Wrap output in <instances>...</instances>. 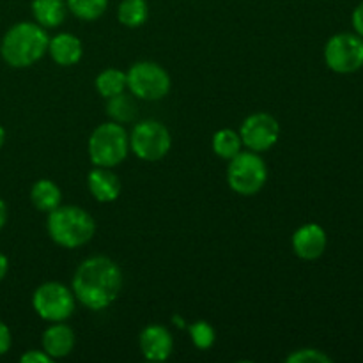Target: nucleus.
Here are the masks:
<instances>
[{
  "instance_id": "6ab92c4d",
  "label": "nucleus",
  "mask_w": 363,
  "mask_h": 363,
  "mask_svg": "<svg viewBox=\"0 0 363 363\" xmlns=\"http://www.w3.org/2000/svg\"><path fill=\"white\" fill-rule=\"evenodd\" d=\"M126 87V73L121 69H116V67H108V69L101 71V73L98 74V78H96V89H98L99 94L106 99L124 92Z\"/></svg>"
},
{
  "instance_id": "1a4fd4ad",
  "label": "nucleus",
  "mask_w": 363,
  "mask_h": 363,
  "mask_svg": "<svg viewBox=\"0 0 363 363\" xmlns=\"http://www.w3.org/2000/svg\"><path fill=\"white\" fill-rule=\"evenodd\" d=\"M326 66L340 74H350L363 67V38L358 34H337L325 46Z\"/></svg>"
},
{
  "instance_id": "b1692460",
  "label": "nucleus",
  "mask_w": 363,
  "mask_h": 363,
  "mask_svg": "<svg viewBox=\"0 0 363 363\" xmlns=\"http://www.w3.org/2000/svg\"><path fill=\"white\" fill-rule=\"evenodd\" d=\"M287 363H330L332 358L318 350H298L286 358Z\"/></svg>"
},
{
  "instance_id": "0eeeda50",
  "label": "nucleus",
  "mask_w": 363,
  "mask_h": 363,
  "mask_svg": "<svg viewBox=\"0 0 363 363\" xmlns=\"http://www.w3.org/2000/svg\"><path fill=\"white\" fill-rule=\"evenodd\" d=\"M35 314L48 323H62L74 312V294L59 282H46L32 296Z\"/></svg>"
},
{
  "instance_id": "c85d7f7f",
  "label": "nucleus",
  "mask_w": 363,
  "mask_h": 363,
  "mask_svg": "<svg viewBox=\"0 0 363 363\" xmlns=\"http://www.w3.org/2000/svg\"><path fill=\"white\" fill-rule=\"evenodd\" d=\"M6 222H7V206H6V202L0 199V230L4 229Z\"/></svg>"
},
{
  "instance_id": "412c9836",
  "label": "nucleus",
  "mask_w": 363,
  "mask_h": 363,
  "mask_svg": "<svg viewBox=\"0 0 363 363\" xmlns=\"http://www.w3.org/2000/svg\"><path fill=\"white\" fill-rule=\"evenodd\" d=\"M106 113H108V117H112V121H116L119 124L131 123L135 119V116H137V105H135V101L130 96L121 92V94L108 98Z\"/></svg>"
},
{
  "instance_id": "393cba45",
  "label": "nucleus",
  "mask_w": 363,
  "mask_h": 363,
  "mask_svg": "<svg viewBox=\"0 0 363 363\" xmlns=\"http://www.w3.org/2000/svg\"><path fill=\"white\" fill-rule=\"evenodd\" d=\"M20 360L23 363H48V362H52L53 358L50 357V354H46L45 351L32 350V351H27L25 354H21Z\"/></svg>"
},
{
  "instance_id": "39448f33",
  "label": "nucleus",
  "mask_w": 363,
  "mask_h": 363,
  "mask_svg": "<svg viewBox=\"0 0 363 363\" xmlns=\"http://www.w3.org/2000/svg\"><path fill=\"white\" fill-rule=\"evenodd\" d=\"M268 179V169L266 163L257 152L248 151L240 152L234 156L227 169V181H229L230 190L238 195L250 197L259 194Z\"/></svg>"
},
{
  "instance_id": "6e6552de",
  "label": "nucleus",
  "mask_w": 363,
  "mask_h": 363,
  "mask_svg": "<svg viewBox=\"0 0 363 363\" xmlns=\"http://www.w3.org/2000/svg\"><path fill=\"white\" fill-rule=\"evenodd\" d=\"M172 137L158 121H142L130 135V147L144 162H158L170 151Z\"/></svg>"
},
{
  "instance_id": "9d476101",
  "label": "nucleus",
  "mask_w": 363,
  "mask_h": 363,
  "mask_svg": "<svg viewBox=\"0 0 363 363\" xmlns=\"http://www.w3.org/2000/svg\"><path fill=\"white\" fill-rule=\"evenodd\" d=\"M241 142L254 152L269 151L279 142L280 126L269 113H252L243 121L240 130Z\"/></svg>"
},
{
  "instance_id": "aec40b11",
  "label": "nucleus",
  "mask_w": 363,
  "mask_h": 363,
  "mask_svg": "<svg viewBox=\"0 0 363 363\" xmlns=\"http://www.w3.org/2000/svg\"><path fill=\"white\" fill-rule=\"evenodd\" d=\"M241 137L240 133H236L234 130H220L216 131L215 137H213V151L216 156L223 160H233L234 156H238L241 152Z\"/></svg>"
},
{
  "instance_id": "4be33fe9",
  "label": "nucleus",
  "mask_w": 363,
  "mask_h": 363,
  "mask_svg": "<svg viewBox=\"0 0 363 363\" xmlns=\"http://www.w3.org/2000/svg\"><path fill=\"white\" fill-rule=\"evenodd\" d=\"M67 9L80 20H98L108 7V0H66Z\"/></svg>"
},
{
  "instance_id": "20e7f679",
  "label": "nucleus",
  "mask_w": 363,
  "mask_h": 363,
  "mask_svg": "<svg viewBox=\"0 0 363 363\" xmlns=\"http://www.w3.org/2000/svg\"><path fill=\"white\" fill-rule=\"evenodd\" d=\"M130 151V137L123 124L103 123L92 131L89 138V156L96 167L112 169L117 167Z\"/></svg>"
},
{
  "instance_id": "9b49d317",
  "label": "nucleus",
  "mask_w": 363,
  "mask_h": 363,
  "mask_svg": "<svg viewBox=\"0 0 363 363\" xmlns=\"http://www.w3.org/2000/svg\"><path fill=\"white\" fill-rule=\"evenodd\" d=\"M326 233L318 223H305L294 233L293 250L303 261H315L326 250Z\"/></svg>"
},
{
  "instance_id": "7c9ffc66",
  "label": "nucleus",
  "mask_w": 363,
  "mask_h": 363,
  "mask_svg": "<svg viewBox=\"0 0 363 363\" xmlns=\"http://www.w3.org/2000/svg\"><path fill=\"white\" fill-rule=\"evenodd\" d=\"M176 325H177V326H183V319L176 318Z\"/></svg>"
},
{
  "instance_id": "f257e3e1",
  "label": "nucleus",
  "mask_w": 363,
  "mask_h": 363,
  "mask_svg": "<svg viewBox=\"0 0 363 363\" xmlns=\"http://www.w3.org/2000/svg\"><path fill=\"white\" fill-rule=\"evenodd\" d=\"M123 289V272L108 257L85 259L73 277V294L84 307L103 311L110 307Z\"/></svg>"
},
{
  "instance_id": "2eb2a0df",
  "label": "nucleus",
  "mask_w": 363,
  "mask_h": 363,
  "mask_svg": "<svg viewBox=\"0 0 363 363\" xmlns=\"http://www.w3.org/2000/svg\"><path fill=\"white\" fill-rule=\"evenodd\" d=\"M74 333L64 323H52L43 333V351L52 358H64L73 351Z\"/></svg>"
},
{
  "instance_id": "423d86ee",
  "label": "nucleus",
  "mask_w": 363,
  "mask_h": 363,
  "mask_svg": "<svg viewBox=\"0 0 363 363\" xmlns=\"http://www.w3.org/2000/svg\"><path fill=\"white\" fill-rule=\"evenodd\" d=\"M128 89L131 94L145 101H158L163 99L170 91V77L160 64L137 62L126 73Z\"/></svg>"
},
{
  "instance_id": "7ed1b4c3",
  "label": "nucleus",
  "mask_w": 363,
  "mask_h": 363,
  "mask_svg": "<svg viewBox=\"0 0 363 363\" xmlns=\"http://www.w3.org/2000/svg\"><path fill=\"white\" fill-rule=\"evenodd\" d=\"M53 243L64 248H78L89 243L96 233V222L78 206H59L48 213L46 222Z\"/></svg>"
},
{
  "instance_id": "c756f323",
  "label": "nucleus",
  "mask_w": 363,
  "mask_h": 363,
  "mask_svg": "<svg viewBox=\"0 0 363 363\" xmlns=\"http://www.w3.org/2000/svg\"><path fill=\"white\" fill-rule=\"evenodd\" d=\"M4 142H6V130H4V128L0 126V149H2Z\"/></svg>"
},
{
  "instance_id": "cd10ccee",
  "label": "nucleus",
  "mask_w": 363,
  "mask_h": 363,
  "mask_svg": "<svg viewBox=\"0 0 363 363\" xmlns=\"http://www.w3.org/2000/svg\"><path fill=\"white\" fill-rule=\"evenodd\" d=\"M7 269H9V261H7L6 255H4L2 252H0V282H2V280L6 279Z\"/></svg>"
},
{
  "instance_id": "bb28decb",
  "label": "nucleus",
  "mask_w": 363,
  "mask_h": 363,
  "mask_svg": "<svg viewBox=\"0 0 363 363\" xmlns=\"http://www.w3.org/2000/svg\"><path fill=\"white\" fill-rule=\"evenodd\" d=\"M351 21H353V27L354 30H357V34L360 35V38H363V2L353 11Z\"/></svg>"
},
{
  "instance_id": "f3484780",
  "label": "nucleus",
  "mask_w": 363,
  "mask_h": 363,
  "mask_svg": "<svg viewBox=\"0 0 363 363\" xmlns=\"http://www.w3.org/2000/svg\"><path fill=\"white\" fill-rule=\"evenodd\" d=\"M60 199H62V194H60L59 186L50 179H39L30 190V201L38 211H53L60 206Z\"/></svg>"
},
{
  "instance_id": "f03ea898",
  "label": "nucleus",
  "mask_w": 363,
  "mask_h": 363,
  "mask_svg": "<svg viewBox=\"0 0 363 363\" xmlns=\"http://www.w3.org/2000/svg\"><path fill=\"white\" fill-rule=\"evenodd\" d=\"M50 38L45 28L32 21H20L4 34L0 55L11 67H30L48 52Z\"/></svg>"
},
{
  "instance_id": "f8f14e48",
  "label": "nucleus",
  "mask_w": 363,
  "mask_h": 363,
  "mask_svg": "<svg viewBox=\"0 0 363 363\" xmlns=\"http://www.w3.org/2000/svg\"><path fill=\"white\" fill-rule=\"evenodd\" d=\"M142 354L151 362H163L172 354L174 340L165 326L151 325L140 333L138 339Z\"/></svg>"
},
{
  "instance_id": "4468645a",
  "label": "nucleus",
  "mask_w": 363,
  "mask_h": 363,
  "mask_svg": "<svg viewBox=\"0 0 363 363\" xmlns=\"http://www.w3.org/2000/svg\"><path fill=\"white\" fill-rule=\"evenodd\" d=\"M89 191L99 202H113L121 195V181L106 167H96L87 177Z\"/></svg>"
},
{
  "instance_id": "a211bd4d",
  "label": "nucleus",
  "mask_w": 363,
  "mask_h": 363,
  "mask_svg": "<svg viewBox=\"0 0 363 363\" xmlns=\"http://www.w3.org/2000/svg\"><path fill=\"white\" fill-rule=\"evenodd\" d=\"M117 18L124 27L138 28L147 21L149 6L145 0H123L117 9Z\"/></svg>"
},
{
  "instance_id": "dca6fc26",
  "label": "nucleus",
  "mask_w": 363,
  "mask_h": 363,
  "mask_svg": "<svg viewBox=\"0 0 363 363\" xmlns=\"http://www.w3.org/2000/svg\"><path fill=\"white\" fill-rule=\"evenodd\" d=\"M67 13L66 0H32V14L43 28H55Z\"/></svg>"
},
{
  "instance_id": "ddd939ff",
  "label": "nucleus",
  "mask_w": 363,
  "mask_h": 363,
  "mask_svg": "<svg viewBox=\"0 0 363 363\" xmlns=\"http://www.w3.org/2000/svg\"><path fill=\"white\" fill-rule=\"evenodd\" d=\"M48 53L59 66H74L78 60L84 55V46L82 41L74 34L69 32H62L57 34L55 38L50 39L48 43Z\"/></svg>"
},
{
  "instance_id": "5701e85b",
  "label": "nucleus",
  "mask_w": 363,
  "mask_h": 363,
  "mask_svg": "<svg viewBox=\"0 0 363 363\" xmlns=\"http://www.w3.org/2000/svg\"><path fill=\"white\" fill-rule=\"evenodd\" d=\"M190 337H191V342L199 347V350L206 351L215 344V330L209 323L206 321H197L190 326Z\"/></svg>"
},
{
  "instance_id": "a878e982",
  "label": "nucleus",
  "mask_w": 363,
  "mask_h": 363,
  "mask_svg": "<svg viewBox=\"0 0 363 363\" xmlns=\"http://www.w3.org/2000/svg\"><path fill=\"white\" fill-rule=\"evenodd\" d=\"M11 344H13V339H11L9 328H7V325H4L0 321V357L11 350Z\"/></svg>"
}]
</instances>
